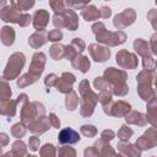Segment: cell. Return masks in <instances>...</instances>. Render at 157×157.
I'll list each match as a JSON object with an SVG mask.
<instances>
[{"label":"cell","instance_id":"d590c367","mask_svg":"<svg viewBox=\"0 0 157 157\" xmlns=\"http://www.w3.org/2000/svg\"><path fill=\"white\" fill-rule=\"evenodd\" d=\"M0 96H1V101L10 99V97H11V90H10L9 85L6 83V80H4V78L1 81V92H0Z\"/></svg>","mask_w":157,"mask_h":157},{"label":"cell","instance_id":"d6a6232c","mask_svg":"<svg viewBox=\"0 0 157 157\" xmlns=\"http://www.w3.org/2000/svg\"><path fill=\"white\" fill-rule=\"evenodd\" d=\"M26 131H27V129H26V126H25L23 123H17V124H15V125L12 126V129H11V134H12L15 137H17V139L25 136Z\"/></svg>","mask_w":157,"mask_h":157},{"label":"cell","instance_id":"52a82bcc","mask_svg":"<svg viewBox=\"0 0 157 157\" xmlns=\"http://www.w3.org/2000/svg\"><path fill=\"white\" fill-rule=\"evenodd\" d=\"M117 63L124 69H135L137 66V59L128 50H120L117 54Z\"/></svg>","mask_w":157,"mask_h":157},{"label":"cell","instance_id":"2e32d148","mask_svg":"<svg viewBox=\"0 0 157 157\" xmlns=\"http://www.w3.org/2000/svg\"><path fill=\"white\" fill-rule=\"evenodd\" d=\"M131 110V105L124 101H119L117 103H113L109 110V115H114V117H126L128 113Z\"/></svg>","mask_w":157,"mask_h":157},{"label":"cell","instance_id":"3957f363","mask_svg":"<svg viewBox=\"0 0 157 157\" xmlns=\"http://www.w3.org/2000/svg\"><path fill=\"white\" fill-rule=\"evenodd\" d=\"M80 93H81V115L90 117L94 110V105L98 102V96L90 88V83L87 80L81 81L80 83Z\"/></svg>","mask_w":157,"mask_h":157},{"label":"cell","instance_id":"6125c7cd","mask_svg":"<svg viewBox=\"0 0 157 157\" xmlns=\"http://www.w3.org/2000/svg\"><path fill=\"white\" fill-rule=\"evenodd\" d=\"M152 157H155V156H152Z\"/></svg>","mask_w":157,"mask_h":157},{"label":"cell","instance_id":"8d00e7d4","mask_svg":"<svg viewBox=\"0 0 157 157\" xmlns=\"http://www.w3.org/2000/svg\"><path fill=\"white\" fill-rule=\"evenodd\" d=\"M81 132L87 137H93L97 134V129L93 125H82L81 126Z\"/></svg>","mask_w":157,"mask_h":157},{"label":"cell","instance_id":"9a60e30c","mask_svg":"<svg viewBox=\"0 0 157 157\" xmlns=\"http://www.w3.org/2000/svg\"><path fill=\"white\" fill-rule=\"evenodd\" d=\"M61 15L64 17V23L66 28H69L70 31H75L78 27V16L72 9H66Z\"/></svg>","mask_w":157,"mask_h":157},{"label":"cell","instance_id":"60d3db41","mask_svg":"<svg viewBox=\"0 0 157 157\" xmlns=\"http://www.w3.org/2000/svg\"><path fill=\"white\" fill-rule=\"evenodd\" d=\"M63 38V33L60 32V29H52L48 32V39L52 42H58Z\"/></svg>","mask_w":157,"mask_h":157},{"label":"cell","instance_id":"6da1fadb","mask_svg":"<svg viewBox=\"0 0 157 157\" xmlns=\"http://www.w3.org/2000/svg\"><path fill=\"white\" fill-rule=\"evenodd\" d=\"M92 29H93V33L96 34V39L97 42H101V43H104V44H108L110 47H114V45H118V44H121L125 42V33L123 31H118V32H108L105 29V26L102 23V22H97L92 26Z\"/></svg>","mask_w":157,"mask_h":157},{"label":"cell","instance_id":"83f0119b","mask_svg":"<svg viewBox=\"0 0 157 157\" xmlns=\"http://www.w3.org/2000/svg\"><path fill=\"white\" fill-rule=\"evenodd\" d=\"M65 104H66V108H67L69 110H74V109L77 107V104H78V98H77V94H76L74 91H71L70 93L66 94Z\"/></svg>","mask_w":157,"mask_h":157},{"label":"cell","instance_id":"91938a15","mask_svg":"<svg viewBox=\"0 0 157 157\" xmlns=\"http://www.w3.org/2000/svg\"><path fill=\"white\" fill-rule=\"evenodd\" d=\"M26 157H37V156H31V155H27Z\"/></svg>","mask_w":157,"mask_h":157},{"label":"cell","instance_id":"74e56055","mask_svg":"<svg viewBox=\"0 0 157 157\" xmlns=\"http://www.w3.org/2000/svg\"><path fill=\"white\" fill-rule=\"evenodd\" d=\"M50 4V6H52V9L54 10V12L55 13H63L66 9H65V2L64 1H50L49 2Z\"/></svg>","mask_w":157,"mask_h":157},{"label":"cell","instance_id":"c3c4849f","mask_svg":"<svg viewBox=\"0 0 157 157\" xmlns=\"http://www.w3.org/2000/svg\"><path fill=\"white\" fill-rule=\"evenodd\" d=\"M85 157H99V153L94 148V146L93 147H87L85 150Z\"/></svg>","mask_w":157,"mask_h":157},{"label":"cell","instance_id":"9f6ffc18","mask_svg":"<svg viewBox=\"0 0 157 157\" xmlns=\"http://www.w3.org/2000/svg\"><path fill=\"white\" fill-rule=\"evenodd\" d=\"M1 157H13V156H12V153H11V152H7V153H5V155H2Z\"/></svg>","mask_w":157,"mask_h":157},{"label":"cell","instance_id":"7dc6e473","mask_svg":"<svg viewBox=\"0 0 157 157\" xmlns=\"http://www.w3.org/2000/svg\"><path fill=\"white\" fill-rule=\"evenodd\" d=\"M28 146H29V150H32V151H37V150H38V147H39V139H38V137H36V136L29 137Z\"/></svg>","mask_w":157,"mask_h":157},{"label":"cell","instance_id":"4316f807","mask_svg":"<svg viewBox=\"0 0 157 157\" xmlns=\"http://www.w3.org/2000/svg\"><path fill=\"white\" fill-rule=\"evenodd\" d=\"M49 54H50V56H52L54 60H59V59H61V58L65 55V47L61 45V44H54V45L50 48Z\"/></svg>","mask_w":157,"mask_h":157},{"label":"cell","instance_id":"e575fe53","mask_svg":"<svg viewBox=\"0 0 157 157\" xmlns=\"http://www.w3.org/2000/svg\"><path fill=\"white\" fill-rule=\"evenodd\" d=\"M58 157H76V151L69 146H61L58 148Z\"/></svg>","mask_w":157,"mask_h":157},{"label":"cell","instance_id":"836d02e7","mask_svg":"<svg viewBox=\"0 0 157 157\" xmlns=\"http://www.w3.org/2000/svg\"><path fill=\"white\" fill-rule=\"evenodd\" d=\"M134 134V131L129 128V126H126V125H123L121 128H120V130L118 131V137L123 141V142H125V141H128L130 137H131V135Z\"/></svg>","mask_w":157,"mask_h":157},{"label":"cell","instance_id":"b9f144b4","mask_svg":"<svg viewBox=\"0 0 157 157\" xmlns=\"http://www.w3.org/2000/svg\"><path fill=\"white\" fill-rule=\"evenodd\" d=\"M53 25L56 27V29L59 28H63V27H65V23H64V17H63V15L61 13H55L54 16H53Z\"/></svg>","mask_w":157,"mask_h":157},{"label":"cell","instance_id":"5b68a950","mask_svg":"<svg viewBox=\"0 0 157 157\" xmlns=\"http://www.w3.org/2000/svg\"><path fill=\"white\" fill-rule=\"evenodd\" d=\"M26 58L22 53H13L10 58H9V63L4 70L2 74V78L4 80H13L17 77V75L20 74V71L22 70L23 65H25Z\"/></svg>","mask_w":157,"mask_h":157},{"label":"cell","instance_id":"11a10c76","mask_svg":"<svg viewBox=\"0 0 157 157\" xmlns=\"http://www.w3.org/2000/svg\"><path fill=\"white\" fill-rule=\"evenodd\" d=\"M0 136H1V137H0V139H1V145H2V146H5V145L7 144V141H9V139H7V135H6L5 132H2Z\"/></svg>","mask_w":157,"mask_h":157},{"label":"cell","instance_id":"bcb514c9","mask_svg":"<svg viewBox=\"0 0 157 157\" xmlns=\"http://www.w3.org/2000/svg\"><path fill=\"white\" fill-rule=\"evenodd\" d=\"M145 136H147L155 145H157V129L156 128H151L145 132Z\"/></svg>","mask_w":157,"mask_h":157},{"label":"cell","instance_id":"d6986e66","mask_svg":"<svg viewBox=\"0 0 157 157\" xmlns=\"http://www.w3.org/2000/svg\"><path fill=\"white\" fill-rule=\"evenodd\" d=\"M118 150L125 156V157H141L140 156V151L137 150V147H135L134 145L129 144V142H119L118 144Z\"/></svg>","mask_w":157,"mask_h":157},{"label":"cell","instance_id":"f35d334b","mask_svg":"<svg viewBox=\"0 0 157 157\" xmlns=\"http://www.w3.org/2000/svg\"><path fill=\"white\" fill-rule=\"evenodd\" d=\"M94 87L96 88H98V90H101V91H104V90H109V83L105 81V78L104 77H97L96 80H94Z\"/></svg>","mask_w":157,"mask_h":157},{"label":"cell","instance_id":"ab89813d","mask_svg":"<svg viewBox=\"0 0 157 157\" xmlns=\"http://www.w3.org/2000/svg\"><path fill=\"white\" fill-rule=\"evenodd\" d=\"M142 65H144V69H145V70H148V71H152L155 67H157V66H156V61L152 59V56L144 58Z\"/></svg>","mask_w":157,"mask_h":157},{"label":"cell","instance_id":"7a4b0ae2","mask_svg":"<svg viewBox=\"0 0 157 157\" xmlns=\"http://www.w3.org/2000/svg\"><path fill=\"white\" fill-rule=\"evenodd\" d=\"M105 81L113 86V93L117 96H125L129 91V87L125 85L126 80V74L121 70L114 69V67H108L104 71Z\"/></svg>","mask_w":157,"mask_h":157},{"label":"cell","instance_id":"603a6c76","mask_svg":"<svg viewBox=\"0 0 157 157\" xmlns=\"http://www.w3.org/2000/svg\"><path fill=\"white\" fill-rule=\"evenodd\" d=\"M134 48H135V50L137 52V54H140L141 56H144V58L151 56L150 45L147 44L146 40L141 39V38H137V39L134 42Z\"/></svg>","mask_w":157,"mask_h":157},{"label":"cell","instance_id":"f6af8a7d","mask_svg":"<svg viewBox=\"0 0 157 157\" xmlns=\"http://www.w3.org/2000/svg\"><path fill=\"white\" fill-rule=\"evenodd\" d=\"M58 76L55 75V74H50V75H48L45 78H44V83H45V86H49V87H52V86H56V83H58Z\"/></svg>","mask_w":157,"mask_h":157},{"label":"cell","instance_id":"1f68e13d","mask_svg":"<svg viewBox=\"0 0 157 157\" xmlns=\"http://www.w3.org/2000/svg\"><path fill=\"white\" fill-rule=\"evenodd\" d=\"M39 152L42 157H56V150L52 144H45Z\"/></svg>","mask_w":157,"mask_h":157},{"label":"cell","instance_id":"9c48e42d","mask_svg":"<svg viewBox=\"0 0 157 157\" xmlns=\"http://www.w3.org/2000/svg\"><path fill=\"white\" fill-rule=\"evenodd\" d=\"M80 135L77 131H75L72 128H65L63 129L58 135V141L61 145H72L80 141Z\"/></svg>","mask_w":157,"mask_h":157},{"label":"cell","instance_id":"94428289","mask_svg":"<svg viewBox=\"0 0 157 157\" xmlns=\"http://www.w3.org/2000/svg\"><path fill=\"white\" fill-rule=\"evenodd\" d=\"M156 5H157V1H156Z\"/></svg>","mask_w":157,"mask_h":157},{"label":"cell","instance_id":"ac0fdd59","mask_svg":"<svg viewBox=\"0 0 157 157\" xmlns=\"http://www.w3.org/2000/svg\"><path fill=\"white\" fill-rule=\"evenodd\" d=\"M18 103L17 101H12V99H4L0 103V112L2 115H7V117H13L16 114V108H17Z\"/></svg>","mask_w":157,"mask_h":157},{"label":"cell","instance_id":"6f0895ef","mask_svg":"<svg viewBox=\"0 0 157 157\" xmlns=\"http://www.w3.org/2000/svg\"><path fill=\"white\" fill-rule=\"evenodd\" d=\"M155 85H156V87H157V74L155 75Z\"/></svg>","mask_w":157,"mask_h":157},{"label":"cell","instance_id":"7c38bea8","mask_svg":"<svg viewBox=\"0 0 157 157\" xmlns=\"http://www.w3.org/2000/svg\"><path fill=\"white\" fill-rule=\"evenodd\" d=\"M88 50H90L91 56L96 61H105L110 55V52H109L108 48L101 47V45H97V44H91L88 47Z\"/></svg>","mask_w":157,"mask_h":157},{"label":"cell","instance_id":"277c9868","mask_svg":"<svg viewBox=\"0 0 157 157\" xmlns=\"http://www.w3.org/2000/svg\"><path fill=\"white\" fill-rule=\"evenodd\" d=\"M44 114H45V109L42 103L39 102L26 103L21 109V123L28 125L32 121L44 117Z\"/></svg>","mask_w":157,"mask_h":157},{"label":"cell","instance_id":"f907efd6","mask_svg":"<svg viewBox=\"0 0 157 157\" xmlns=\"http://www.w3.org/2000/svg\"><path fill=\"white\" fill-rule=\"evenodd\" d=\"M114 132L112 131V130H104L103 132H102V140L104 141V142H107V141H110L112 139H114Z\"/></svg>","mask_w":157,"mask_h":157},{"label":"cell","instance_id":"680465c9","mask_svg":"<svg viewBox=\"0 0 157 157\" xmlns=\"http://www.w3.org/2000/svg\"><path fill=\"white\" fill-rule=\"evenodd\" d=\"M115 157H124L123 155H115Z\"/></svg>","mask_w":157,"mask_h":157},{"label":"cell","instance_id":"f1b7e54d","mask_svg":"<svg viewBox=\"0 0 157 157\" xmlns=\"http://www.w3.org/2000/svg\"><path fill=\"white\" fill-rule=\"evenodd\" d=\"M10 5L13 6L15 9H17L18 11H26L34 5V1L33 0H31V1L29 0H18V1H11Z\"/></svg>","mask_w":157,"mask_h":157},{"label":"cell","instance_id":"ee69618b","mask_svg":"<svg viewBox=\"0 0 157 157\" xmlns=\"http://www.w3.org/2000/svg\"><path fill=\"white\" fill-rule=\"evenodd\" d=\"M147 18L150 20V22H151L152 27L157 31V10H155V9L150 10V11H148V13H147Z\"/></svg>","mask_w":157,"mask_h":157},{"label":"cell","instance_id":"ffe728a7","mask_svg":"<svg viewBox=\"0 0 157 157\" xmlns=\"http://www.w3.org/2000/svg\"><path fill=\"white\" fill-rule=\"evenodd\" d=\"M146 118L148 123H151L155 128H157V97L148 102Z\"/></svg>","mask_w":157,"mask_h":157},{"label":"cell","instance_id":"8fae6325","mask_svg":"<svg viewBox=\"0 0 157 157\" xmlns=\"http://www.w3.org/2000/svg\"><path fill=\"white\" fill-rule=\"evenodd\" d=\"M75 76L70 72H64L61 75V77L58 80V83H56V90L61 93H70L71 90H72V83L75 82Z\"/></svg>","mask_w":157,"mask_h":157},{"label":"cell","instance_id":"f5cc1de1","mask_svg":"<svg viewBox=\"0 0 157 157\" xmlns=\"http://www.w3.org/2000/svg\"><path fill=\"white\" fill-rule=\"evenodd\" d=\"M99 12H101V17L102 18H108L110 16V13H112V10H110V7L102 6L101 10H99Z\"/></svg>","mask_w":157,"mask_h":157},{"label":"cell","instance_id":"816d5d0a","mask_svg":"<svg viewBox=\"0 0 157 157\" xmlns=\"http://www.w3.org/2000/svg\"><path fill=\"white\" fill-rule=\"evenodd\" d=\"M29 22H31V16H29L28 13H22V17H21L18 25H20L21 27H26V26L29 25Z\"/></svg>","mask_w":157,"mask_h":157},{"label":"cell","instance_id":"484cf974","mask_svg":"<svg viewBox=\"0 0 157 157\" xmlns=\"http://www.w3.org/2000/svg\"><path fill=\"white\" fill-rule=\"evenodd\" d=\"M26 152H27V150H26V145L23 141L17 140L12 144L11 153L13 157H23V156H26Z\"/></svg>","mask_w":157,"mask_h":157},{"label":"cell","instance_id":"e0dca14e","mask_svg":"<svg viewBox=\"0 0 157 157\" xmlns=\"http://www.w3.org/2000/svg\"><path fill=\"white\" fill-rule=\"evenodd\" d=\"M47 40H48V33L43 29V31H37L36 33H33L28 39V44L32 48H39L43 44H45Z\"/></svg>","mask_w":157,"mask_h":157},{"label":"cell","instance_id":"7bdbcfd3","mask_svg":"<svg viewBox=\"0 0 157 157\" xmlns=\"http://www.w3.org/2000/svg\"><path fill=\"white\" fill-rule=\"evenodd\" d=\"M76 50H77V53L80 54V53H82L83 50H85V42L81 39V38H75L71 43H70Z\"/></svg>","mask_w":157,"mask_h":157},{"label":"cell","instance_id":"db71d44e","mask_svg":"<svg viewBox=\"0 0 157 157\" xmlns=\"http://www.w3.org/2000/svg\"><path fill=\"white\" fill-rule=\"evenodd\" d=\"M150 44H151V49H152V52L157 55V33H155V34L151 37Z\"/></svg>","mask_w":157,"mask_h":157},{"label":"cell","instance_id":"ba28073f","mask_svg":"<svg viewBox=\"0 0 157 157\" xmlns=\"http://www.w3.org/2000/svg\"><path fill=\"white\" fill-rule=\"evenodd\" d=\"M21 11H18L17 9H15L13 6L9 5L7 7H5V4L2 2V9H1V20L5 22H13V23H20V20L22 17Z\"/></svg>","mask_w":157,"mask_h":157},{"label":"cell","instance_id":"4dcf8cb0","mask_svg":"<svg viewBox=\"0 0 157 157\" xmlns=\"http://www.w3.org/2000/svg\"><path fill=\"white\" fill-rule=\"evenodd\" d=\"M136 146H137L140 150H150V148H152V147L155 146V144H153L147 136L142 135L141 137L137 139V141H136Z\"/></svg>","mask_w":157,"mask_h":157},{"label":"cell","instance_id":"7402d4cb","mask_svg":"<svg viewBox=\"0 0 157 157\" xmlns=\"http://www.w3.org/2000/svg\"><path fill=\"white\" fill-rule=\"evenodd\" d=\"M81 16L86 20V21H94V20H98L101 17V12L99 10L93 6V5H88L86 6L82 11H81Z\"/></svg>","mask_w":157,"mask_h":157},{"label":"cell","instance_id":"44dd1931","mask_svg":"<svg viewBox=\"0 0 157 157\" xmlns=\"http://www.w3.org/2000/svg\"><path fill=\"white\" fill-rule=\"evenodd\" d=\"M126 121L129 124H135V125H139V126H145L147 124V118L146 115H144L142 113L140 112H131L130 114L126 115Z\"/></svg>","mask_w":157,"mask_h":157},{"label":"cell","instance_id":"d4e9b609","mask_svg":"<svg viewBox=\"0 0 157 157\" xmlns=\"http://www.w3.org/2000/svg\"><path fill=\"white\" fill-rule=\"evenodd\" d=\"M71 64H72L74 67L78 69V70H80L81 72H83V74L90 70V65H91L87 56H78V55L71 61Z\"/></svg>","mask_w":157,"mask_h":157},{"label":"cell","instance_id":"cb8c5ba5","mask_svg":"<svg viewBox=\"0 0 157 157\" xmlns=\"http://www.w3.org/2000/svg\"><path fill=\"white\" fill-rule=\"evenodd\" d=\"M15 40V31L10 26H4L1 28V42L5 45H12Z\"/></svg>","mask_w":157,"mask_h":157},{"label":"cell","instance_id":"8992f818","mask_svg":"<svg viewBox=\"0 0 157 157\" xmlns=\"http://www.w3.org/2000/svg\"><path fill=\"white\" fill-rule=\"evenodd\" d=\"M135 17H136V13L132 9H125L123 12L118 13L114 17L113 23L117 28L121 29V28H125L126 26H130L135 21Z\"/></svg>","mask_w":157,"mask_h":157},{"label":"cell","instance_id":"4fadbf2b","mask_svg":"<svg viewBox=\"0 0 157 157\" xmlns=\"http://www.w3.org/2000/svg\"><path fill=\"white\" fill-rule=\"evenodd\" d=\"M50 126V121L49 118L47 117H42L34 121H32L31 124H28V129L31 130V132L36 134V135H40L43 132H45Z\"/></svg>","mask_w":157,"mask_h":157},{"label":"cell","instance_id":"5bb4252c","mask_svg":"<svg viewBox=\"0 0 157 157\" xmlns=\"http://www.w3.org/2000/svg\"><path fill=\"white\" fill-rule=\"evenodd\" d=\"M49 22V13L47 10H37L33 15V26L37 31H43Z\"/></svg>","mask_w":157,"mask_h":157},{"label":"cell","instance_id":"f546056e","mask_svg":"<svg viewBox=\"0 0 157 157\" xmlns=\"http://www.w3.org/2000/svg\"><path fill=\"white\" fill-rule=\"evenodd\" d=\"M37 76H34V75H32V74H26V75H23L22 77H20L18 78V81H17V86L18 87H26V86H28V85H32L33 82H36L37 81Z\"/></svg>","mask_w":157,"mask_h":157},{"label":"cell","instance_id":"681fc988","mask_svg":"<svg viewBox=\"0 0 157 157\" xmlns=\"http://www.w3.org/2000/svg\"><path fill=\"white\" fill-rule=\"evenodd\" d=\"M49 121H50V125L54 126V128H59L60 126V120H59V118L54 113L49 114Z\"/></svg>","mask_w":157,"mask_h":157},{"label":"cell","instance_id":"30bf717a","mask_svg":"<svg viewBox=\"0 0 157 157\" xmlns=\"http://www.w3.org/2000/svg\"><path fill=\"white\" fill-rule=\"evenodd\" d=\"M44 65H45V55L43 53H36L32 58V63L29 66V74L39 77L44 70Z\"/></svg>","mask_w":157,"mask_h":157}]
</instances>
